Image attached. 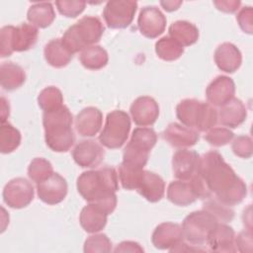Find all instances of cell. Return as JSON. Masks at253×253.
<instances>
[{"label": "cell", "instance_id": "1", "mask_svg": "<svg viewBox=\"0 0 253 253\" xmlns=\"http://www.w3.org/2000/svg\"><path fill=\"white\" fill-rule=\"evenodd\" d=\"M200 175L209 190L220 202L230 207L240 204L247 195V187L217 151H209L201 156Z\"/></svg>", "mask_w": 253, "mask_h": 253}, {"label": "cell", "instance_id": "2", "mask_svg": "<svg viewBox=\"0 0 253 253\" xmlns=\"http://www.w3.org/2000/svg\"><path fill=\"white\" fill-rule=\"evenodd\" d=\"M77 190L88 203L102 208L108 214L117 207L119 175L114 167L105 166L98 170L83 172L77 178Z\"/></svg>", "mask_w": 253, "mask_h": 253}, {"label": "cell", "instance_id": "3", "mask_svg": "<svg viewBox=\"0 0 253 253\" xmlns=\"http://www.w3.org/2000/svg\"><path fill=\"white\" fill-rule=\"evenodd\" d=\"M73 118L66 106L43 112L42 125L46 145L55 152H66L74 143L72 130Z\"/></svg>", "mask_w": 253, "mask_h": 253}, {"label": "cell", "instance_id": "4", "mask_svg": "<svg viewBox=\"0 0 253 253\" xmlns=\"http://www.w3.org/2000/svg\"><path fill=\"white\" fill-rule=\"evenodd\" d=\"M104 31L105 28L99 18L85 16L65 31L61 42L64 46L74 54L98 42Z\"/></svg>", "mask_w": 253, "mask_h": 253}, {"label": "cell", "instance_id": "5", "mask_svg": "<svg viewBox=\"0 0 253 253\" xmlns=\"http://www.w3.org/2000/svg\"><path fill=\"white\" fill-rule=\"evenodd\" d=\"M156 141L157 134L153 128L143 126L134 128L129 142L124 149L123 162L143 168Z\"/></svg>", "mask_w": 253, "mask_h": 253}, {"label": "cell", "instance_id": "6", "mask_svg": "<svg viewBox=\"0 0 253 253\" xmlns=\"http://www.w3.org/2000/svg\"><path fill=\"white\" fill-rule=\"evenodd\" d=\"M129 130V116L122 110H115L107 115L105 126L99 135L100 143L110 149L120 148L126 141Z\"/></svg>", "mask_w": 253, "mask_h": 253}, {"label": "cell", "instance_id": "7", "mask_svg": "<svg viewBox=\"0 0 253 253\" xmlns=\"http://www.w3.org/2000/svg\"><path fill=\"white\" fill-rule=\"evenodd\" d=\"M218 222L207 211H197L188 214L182 223L183 236L192 245L203 246L211 231Z\"/></svg>", "mask_w": 253, "mask_h": 253}, {"label": "cell", "instance_id": "8", "mask_svg": "<svg viewBox=\"0 0 253 253\" xmlns=\"http://www.w3.org/2000/svg\"><path fill=\"white\" fill-rule=\"evenodd\" d=\"M136 1H109L104 8L103 17L110 29H125L131 24L136 12Z\"/></svg>", "mask_w": 253, "mask_h": 253}, {"label": "cell", "instance_id": "9", "mask_svg": "<svg viewBox=\"0 0 253 253\" xmlns=\"http://www.w3.org/2000/svg\"><path fill=\"white\" fill-rule=\"evenodd\" d=\"M4 203L12 209H23L31 204L34 199V187L25 178L10 180L3 189Z\"/></svg>", "mask_w": 253, "mask_h": 253}, {"label": "cell", "instance_id": "10", "mask_svg": "<svg viewBox=\"0 0 253 253\" xmlns=\"http://www.w3.org/2000/svg\"><path fill=\"white\" fill-rule=\"evenodd\" d=\"M166 17L156 6L143 7L137 18V27L142 36L155 39L160 36L166 28Z\"/></svg>", "mask_w": 253, "mask_h": 253}, {"label": "cell", "instance_id": "11", "mask_svg": "<svg viewBox=\"0 0 253 253\" xmlns=\"http://www.w3.org/2000/svg\"><path fill=\"white\" fill-rule=\"evenodd\" d=\"M66 180L58 173H52L47 179L37 184V193L41 201L47 205L61 203L67 195Z\"/></svg>", "mask_w": 253, "mask_h": 253}, {"label": "cell", "instance_id": "12", "mask_svg": "<svg viewBox=\"0 0 253 253\" xmlns=\"http://www.w3.org/2000/svg\"><path fill=\"white\" fill-rule=\"evenodd\" d=\"M201 156L194 150L180 149L172 158L174 176L182 181H189L199 174Z\"/></svg>", "mask_w": 253, "mask_h": 253}, {"label": "cell", "instance_id": "13", "mask_svg": "<svg viewBox=\"0 0 253 253\" xmlns=\"http://www.w3.org/2000/svg\"><path fill=\"white\" fill-rule=\"evenodd\" d=\"M105 150L101 144L93 139L80 141L72 151L73 160L83 168L98 166L104 159Z\"/></svg>", "mask_w": 253, "mask_h": 253}, {"label": "cell", "instance_id": "14", "mask_svg": "<svg viewBox=\"0 0 253 253\" xmlns=\"http://www.w3.org/2000/svg\"><path fill=\"white\" fill-rule=\"evenodd\" d=\"M129 111L134 124L140 126H152L159 116V106L149 96L136 98L132 102Z\"/></svg>", "mask_w": 253, "mask_h": 253}, {"label": "cell", "instance_id": "15", "mask_svg": "<svg viewBox=\"0 0 253 253\" xmlns=\"http://www.w3.org/2000/svg\"><path fill=\"white\" fill-rule=\"evenodd\" d=\"M235 94V84L233 80L224 75L215 77L207 87L206 96L211 105L221 107L232 98Z\"/></svg>", "mask_w": 253, "mask_h": 253}, {"label": "cell", "instance_id": "16", "mask_svg": "<svg viewBox=\"0 0 253 253\" xmlns=\"http://www.w3.org/2000/svg\"><path fill=\"white\" fill-rule=\"evenodd\" d=\"M183 240L182 227L174 222L160 223L155 227L151 236V241L154 247L162 250H170Z\"/></svg>", "mask_w": 253, "mask_h": 253}, {"label": "cell", "instance_id": "17", "mask_svg": "<svg viewBox=\"0 0 253 253\" xmlns=\"http://www.w3.org/2000/svg\"><path fill=\"white\" fill-rule=\"evenodd\" d=\"M163 138L173 147L187 148L195 145L200 135L198 131L177 123H171L163 131Z\"/></svg>", "mask_w": 253, "mask_h": 253}, {"label": "cell", "instance_id": "18", "mask_svg": "<svg viewBox=\"0 0 253 253\" xmlns=\"http://www.w3.org/2000/svg\"><path fill=\"white\" fill-rule=\"evenodd\" d=\"M235 232L232 227L225 223L218 222L211 231L207 243L214 252H235Z\"/></svg>", "mask_w": 253, "mask_h": 253}, {"label": "cell", "instance_id": "19", "mask_svg": "<svg viewBox=\"0 0 253 253\" xmlns=\"http://www.w3.org/2000/svg\"><path fill=\"white\" fill-rule=\"evenodd\" d=\"M213 58L216 66L226 73L235 72L242 62L240 50L231 42L219 44L214 51Z\"/></svg>", "mask_w": 253, "mask_h": 253}, {"label": "cell", "instance_id": "20", "mask_svg": "<svg viewBox=\"0 0 253 253\" xmlns=\"http://www.w3.org/2000/svg\"><path fill=\"white\" fill-rule=\"evenodd\" d=\"M102 112L95 107H87L80 111L75 118V127L82 136H94L102 126Z\"/></svg>", "mask_w": 253, "mask_h": 253}, {"label": "cell", "instance_id": "21", "mask_svg": "<svg viewBox=\"0 0 253 253\" xmlns=\"http://www.w3.org/2000/svg\"><path fill=\"white\" fill-rule=\"evenodd\" d=\"M247 117V110L241 100L232 98L230 101L220 107L217 113V119L219 123L231 128L239 126Z\"/></svg>", "mask_w": 253, "mask_h": 253}, {"label": "cell", "instance_id": "22", "mask_svg": "<svg viewBox=\"0 0 253 253\" xmlns=\"http://www.w3.org/2000/svg\"><path fill=\"white\" fill-rule=\"evenodd\" d=\"M150 203L159 202L165 193V182L156 173L144 170L141 182L136 190Z\"/></svg>", "mask_w": 253, "mask_h": 253}, {"label": "cell", "instance_id": "23", "mask_svg": "<svg viewBox=\"0 0 253 253\" xmlns=\"http://www.w3.org/2000/svg\"><path fill=\"white\" fill-rule=\"evenodd\" d=\"M107 216L108 213L102 208L89 203L82 209L79 221L86 232L96 233L106 226Z\"/></svg>", "mask_w": 253, "mask_h": 253}, {"label": "cell", "instance_id": "24", "mask_svg": "<svg viewBox=\"0 0 253 253\" xmlns=\"http://www.w3.org/2000/svg\"><path fill=\"white\" fill-rule=\"evenodd\" d=\"M167 198L172 204L181 207L191 205L199 199L191 181L182 180L173 181L169 184L167 189Z\"/></svg>", "mask_w": 253, "mask_h": 253}, {"label": "cell", "instance_id": "25", "mask_svg": "<svg viewBox=\"0 0 253 253\" xmlns=\"http://www.w3.org/2000/svg\"><path fill=\"white\" fill-rule=\"evenodd\" d=\"M39 32L32 24L22 23L14 28L12 45L14 51H26L32 48L38 41Z\"/></svg>", "mask_w": 253, "mask_h": 253}, {"label": "cell", "instance_id": "26", "mask_svg": "<svg viewBox=\"0 0 253 253\" xmlns=\"http://www.w3.org/2000/svg\"><path fill=\"white\" fill-rule=\"evenodd\" d=\"M43 54L46 62L55 68L66 66L73 57V54L62 43L61 39L48 42L44 46Z\"/></svg>", "mask_w": 253, "mask_h": 253}, {"label": "cell", "instance_id": "27", "mask_svg": "<svg viewBox=\"0 0 253 253\" xmlns=\"http://www.w3.org/2000/svg\"><path fill=\"white\" fill-rule=\"evenodd\" d=\"M168 31L169 37L175 40L183 47L196 43L199 39L198 28L188 21H176L170 25Z\"/></svg>", "mask_w": 253, "mask_h": 253}, {"label": "cell", "instance_id": "28", "mask_svg": "<svg viewBox=\"0 0 253 253\" xmlns=\"http://www.w3.org/2000/svg\"><path fill=\"white\" fill-rule=\"evenodd\" d=\"M26 81L25 70L13 62H4L0 66V83L4 90L13 91Z\"/></svg>", "mask_w": 253, "mask_h": 253}, {"label": "cell", "instance_id": "29", "mask_svg": "<svg viewBox=\"0 0 253 253\" xmlns=\"http://www.w3.org/2000/svg\"><path fill=\"white\" fill-rule=\"evenodd\" d=\"M55 18V12L50 2H38L30 6L27 19L37 28L44 29L48 27Z\"/></svg>", "mask_w": 253, "mask_h": 253}, {"label": "cell", "instance_id": "30", "mask_svg": "<svg viewBox=\"0 0 253 253\" xmlns=\"http://www.w3.org/2000/svg\"><path fill=\"white\" fill-rule=\"evenodd\" d=\"M201 107V101L196 99H184L176 107V116L185 126L196 128Z\"/></svg>", "mask_w": 253, "mask_h": 253}, {"label": "cell", "instance_id": "31", "mask_svg": "<svg viewBox=\"0 0 253 253\" xmlns=\"http://www.w3.org/2000/svg\"><path fill=\"white\" fill-rule=\"evenodd\" d=\"M79 60L85 68L98 70L107 65L109 56L106 49L102 46L90 45L81 51Z\"/></svg>", "mask_w": 253, "mask_h": 253}, {"label": "cell", "instance_id": "32", "mask_svg": "<svg viewBox=\"0 0 253 253\" xmlns=\"http://www.w3.org/2000/svg\"><path fill=\"white\" fill-rule=\"evenodd\" d=\"M143 172L144 170L141 167L122 162L119 166V179L123 188L126 190H137Z\"/></svg>", "mask_w": 253, "mask_h": 253}, {"label": "cell", "instance_id": "33", "mask_svg": "<svg viewBox=\"0 0 253 253\" xmlns=\"http://www.w3.org/2000/svg\"><path fill=\"white\" fill-rule=\"evenodd\" d=\"M155 52L165 61L178 59L184 52V47L170 37H163L155 43Z\"/></svg>", "mask_w": 253, "mask_h": 253}, {"label": "cell", "instance_id": "34", "mask_svg": "<svg viewBox=\"0 0 253 253\" xmlns=\"http://www.w3.org/2000/svg\"><path fill=\"white\" fill-rule=\"evenodd\" d=\"M203 210L210 212L217 222L227 223L234 217V211L230 206L220 202L217 198L209 197L203 205Z\"/></svg>", "mask_w": 253, "mask_h": 253}, {"label": "cell", "instance_id": "35", "mask_svg": "<svg viewBox=\"0 0 253 253\" xmlns=\"http://www.w3.org/2000/svg\"><path fill=\"white\" fill-rule=\"evenodd\" d=\"M21 143V133L10 124H2L0 127V151L4 154L16 150Z\"/></svg>", "mask_w": 253, "mask_h": 253}, {"label": "cell", "instance_id": "36", "mask_svg": "<svg viewBox=\"0 0 253 253\" xmlns=\"http://www.w3.org/2000/svg\"><path fill=\"white\" fill-rule=\"evenodd\" d=\"M38 104L43 112L56 110L63 106L62 93L58 88L48 86L41 91L38 96Z\"/></svg>", "mask_w": 253, "mask_h": 253}, {"label": "cell", "instance_id": "37", "mask_svg": "<svg viewBox=\"0 0 253 253\" xmlns=\"http://www.w3.org/2000/svg\"><path fill=\"white\" fill-rule=\"evenodd\" d=\"M53 173L52 165L44 158L37 157L33 159L28 167V176L37 184L47 179Z\"/></svg>", "mask_w": 253, "mask_h": 253}, {"label": "cell", "instance_id": "38", "mask_svg": "<svg viewBox=\"0 0 253 253\" xmlns=\"http://www.w3.org/2000/svg\"><path fill=\"white\" fill-rule=\"evenodd\" d=\"M217 122V112L209 103L202 102V107L197 123L196 129L199 131H208L212 128Z\"/></svg>", "mask_w": 253, "mask_h": 253}, {"label": "cell", "instance_id": "39", "mask_svg": "<svg viewBox=\"0 0 253 253\" xmlns=\"http://www.w3.org/2000/svg\"><path fill=\"white\" fill-rule=\"evenodd\" d=\"M112 251V242L106 234H94L89 236L84 242V252L104 253Z\"/></svg>", "mask_w": 253, "mask_h": 253}, {"label": "cell", "instance_id": "40", "mask_svg": "<svg viewBox=\"0 0 253 253\" xmlns=\"http://www.w3.org/2000/svg\"><path fill=\"white\" fill-rule=\"evenodd\" d=\"M234 136V133L226 127H212L205 135V139L213 146L219 147L229 143Z\"/></svg>", "mask_w": 253, "mask_h": 253}, {"label": "cell", "instance_id": "41", "mask_svg": "<svg viewBox=\"0 0 253 253\" xmlns=\"http://www.w3.org/2000/svg\"><path fill=\"white\" fill-rule=\"evenodd\" d=\"M56 8L58 12L68 18H75L80 15L86 6L85 1H77V0H58L55 1Z\"/></svg>", "mask_w": 253, "mask_h": 253}, {"label": "cell", "instance_id": "42", "mask_svg": "<svg viewBox=\"0 0 253 253\" xmlns=\"http://www.w3.org/2000/svg\"><path fill=\"white\" fill-rule=\"evenodd\" d=\"M233 153L241 158H249L253 153V141L248 135L237 136L231 145Z\"/></svg>", "mask_w": 253, "mask_h": 253}, {"label": "cell", "instance_id": "43", "mask_svg": "<svg viewBox=\"0 0 253 253\" xmlns=\"http://www.w3.org/2000/svg\"><path fill=\"white\" fill-rule=\"evenodd\" d=\"M14 26H4L0 31V55L1 57L10 56L14 50L12 45Z\"/></svg>", "mask_w": 253, "mask_h": 253}, {"label": "cell", "instance_id": "44", "mask_svg": "<svg viewBox=\"0 0 253 253\" xmlns=\"http://www.w3.org/2000/svg\"><path fill=\"white\" fill-rule=\"evenodd\" d=\"M237 23L244 33L252 34L253 32V9L250 6L243 7L236 16Z\"/></svg>", "mask_w": 253, "mask_h": 253}, {"label": "cell", "instance_id": "45", "mask_svg": "<svg viewBox=\"0 0 253 253\" xmlns=\"http://www.w3.org/2000/svg\"><path fill=\"white\" fill-rule=\"evenodd\" d=\"M236 250L240 252H251L252 251V232L250 230H244L238 233L235 237Z\"/></svg>", "mask_w": 253, "mask_h": 253}, {"label": "cell", "instance_id": "46", "mask_svg": "<svg viewBox=\"0 0 253 253\" xmlns=\"http://www.w3.org/2000/svg\"><path fill=\"white\" fill-rule=\"evenodd\" d=\"M241 2L238 0H214L213 5L217 10L224 13H234L239 9Z\"/></svg>", "mask_w": 253, "mask_h": 253}, {"label": "cell", "instance_id": "47", "mask_svg": "<svg viewBox=\"0 0 253 253\" xmlns=\"http://www.w3.org/2000/svg\"><path fill=\"white\" fill-rule=\"evenodd\" d=\"M115 252H143V248L134 241H123L114 250Z\"/></svg>", "mask_w": 253, "mask_h": 253}, {"label": "cell", "instance_id": "48", "mask_svg": "<svg viewBox=\"0 0 253 253\" xmlns=\"http://www.w3.org/2000/svg\"><path fill=\"white\" fill-rule=\"evenodd\" d=\"M182 1H176V0H166V1H160V5L163 7L164 10L167 12H173L176 11L181 5Z\"/></svg>", "mask_w": 253, "mask_h": 253}, {"label": "cell", "instance_id": "49", "mask_svg": "<svg viewBox=\"0 0 253 253\" xmlns=\"http://www.w3.org/2000/svg\"><path fill=\"white\" fill-rule=\"evenodd\" d=\"M0 103H1V123L5 124L10 114V106H9V102L3 96L0 99Z\"/></svg>", "mask_w": 253, "mask_h": 253}]
</instances>
